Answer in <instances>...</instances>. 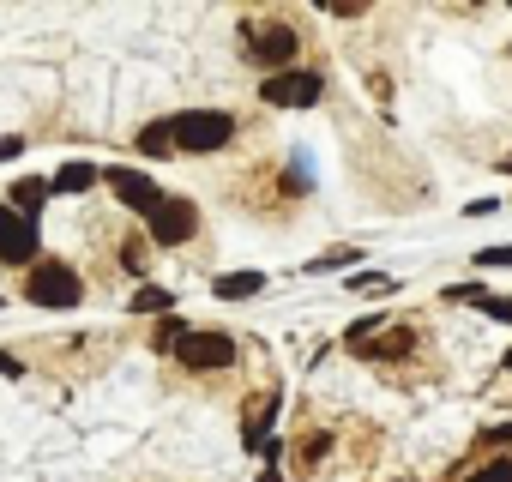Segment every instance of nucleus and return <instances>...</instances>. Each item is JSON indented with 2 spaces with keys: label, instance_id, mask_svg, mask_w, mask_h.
<instances>
[{
  "label": "nucleus",
  "instance_id": "412c9836",
  "mask_svg": "<svg viewBox=\"0 0 512 482\" xmlns=\"http://www.w3.org/2000/svg\"><path fill=\"white\" fill-rule=\"evenodd\" d=\"M446 296H452V302H476V308H482V302H488V290H482V284H452V290H446Z\"/></svg>",
  "mask_w": 512,
  "mask_h": 482
},
{
  "label": "nucleus",
  "instance_id": "f03ea898",
  "mask_svg": "<svg viewBox=\"0 0 512 482\" xmlns=\"http://www.w3.org/2000/svg\"><path fill=\"white\" fill-rule=\"evenodd\" d=\"M25 302H31V308H55V314H67V308L85 302V284H79V272H73L67 260H37L31 278H25Z\"/></svg>",
  "mask_w": 512,
  "mask_h": 482
},
{
  "label": "nucleus",
  "instance_id": "2eb2a0df",
  "mask_svg": "<svg viewBox=\"0 0 512 482\" xmlns=\"http://www.w3.org/2000/svg\"><path fill=\"white\" fill-rule=\"evenodd\" d=\"M344 290H356V296H392L398 290V278L392 272H350V284Z\"/></svg>",
  "mask_w": 512,
  "mask_h": 482
},
{
  "label": "nucleus",
  "instance_id": "423d86ee",
  "mask_svg": "<svg viewBox=\"0 0 512 482\" xmlns=\"http://www.w3.org/2000/svg\"><path fill=\"white\" fill-rule=\"evenodd\" d=\"M103 181H109V187H115V199H121L127 211H139V217H151V211L169 199L145 169H127V163H109V169H103Z\"/></svg>",
  "mask_w": 512,
  "mask_h": 482
},
{
  "label": "nucleus",
  "instance_id": "7ed1b4c3",
  "mask_svg": "<svg viewBox=\"0 0 512 482\" xmlns=\"http://www.w3.org/2000/svg\"><path fill=\"white\" fill-rule=\"evenodd\" d=\"M175 356H181V368H193V374H217V368H235V362H241V344H235L229 332H217V326H187L181 344H175Z\"/></svg>",
  "mask_w": 512,
  "mask_h": 482
},
{
  "label": "nucleus",
  "instance_id": "b1692460",
  "mask_svg": "<svg viewBox=\"0 0 512 482\" xmlns=\"http://www.w3.org/2000/svg\"><path fill=\"white\" fill-rule=\"evenodd\" d=\"M488 446H512V422H500V428H488Z\"/></svg>",
  "mask_w": 512,
  "mask_h": 482
},
{
  "label": "nucleus",
  "instance_id": "f3484780",
  "mask_svg": "<svg viewBox=\"0 0 512 482\" xmlns=\"http://www.w3.org/2000/svg\"><path fill=\"white\" fill-rule=\"evenodd\" d=\"M476 272H512V248H482L476 254Z\"/></svg>",
  "mask_w": 512,
  "mask_h": 482
},
{
  "label": "nucleus",
  "instance_id": "9b49d317",
  "mask_svg": "<svg viewBox=\"0 0 512 482\" xmlns=\"http://www.w3.org/2000/svg\"><path fill=\"white\" fill-rule=\"evenodd\" d=\"M211 290H217V302H247V296L266 290V272H223Z\"/></svg>",
  "mask_w": 512,
  "mask_h": 482
},
{
  "label": "nucleus",
  "instance_id": "a878e982",
  "mask_svg": "<svg viewBox=\"0 0 512 482\" xmlns=\"http://www.w3.org/2000/svg\"><path fill=\"white\" fill-rule=\"evenodd\" d=\"M506 374H512V350H506Z\"/></svg>",
  "mask_w": 512,
  "mask_h": 482
},
{
  "label": "nucleus",
  "instance_id": "39448f33",
  "mask_svg": "<svg viewBox=\"0 0 512 482\" xmlns=\"http://www.w3.org/2000/svg\"><path fill=\"white\" fill-rule=\"evenodd\" d=\"M260 97H266L272 109H314V103L326 97V79L308 73V67H290V73H272V79L260 85Z\"/></svg>",
  "mask_w": 512,
  "mask_h": 482
},
{
  "label": "nucleus",
  "instance_id": "dca6fc26",
  "mask_svg": "<svg viewBox=\"0 0 512 482\" xmlns=\"http://www.w3.org/2000/svg\"><path fill=\"white\" fill-rule=\"evenodd\" d=\"M356 266V248H326L320 260H308V272H350Z\"/></svg>",
  "mask_w": 512,
  "mask_h": 482
},
{
  "label": "nucleus",
  "instance_id": "6e6552de",
  "mask_svg": "<svg viewBox=\"0 0 512 482\" xmlns=\"http://www.w3.org/2000/svg\"><path fill=\"white\" fill-rule=\"evenodd\" d=\"M296 49H302V37H296L290 25H272V31H260V37H247V61H260L266 79H272V73H290V67H296Z\"/></svg>",
  "mask_w": 512,
  "mask_h": 482
},
{
  "label": "nucleus",
  "instance_id": "f8f14e48",
  "mask_svg": "<svg viewBox=\"0 0 512 482\" xmlns=\"http://www.w3.org/2000/svg\"><path fill=\"white\" fill-rule=\"evenodd\" d=\"M133 145H139L145 157H175V133H169V121H145V127L133 133Z\"/></svg>",
  "mask_w": 512,
  "mask_h": 482
},
{
  "label": "nucleus",
  "instance_id": "393cba45",
  "mask_svg": "<svg viewBox=\"0 0 512 482\" xmlns=\"http://www.w3.org/2000/svg\"><path fill=\"white\" fill-rule=\"evenodd\" d=\"M260 482H284V470H278V464H266V470H260Z\"/></svg>",
  "mask_w": 512,
  "mask_h": 482
},
{
  "label": "nucleus",
  "instance_id": "1a4fd4ad",
  "mask_svg": "<svg viewBox=\"0 0 512 482\" xmlns=\"http://www.w3.org/2000/svg\"><path fill=\"white\" fill-rule=\"evenodd\" d=\"M103 181V169L97 163H85V157H73V163H61L55 175H49V193H61V199H79V193H91Z\"/></svg>",
  "mask_w": 512,
  "mask_h": 482
},
{
  "label": "nucleus",
  "instance_id": "5701e85b",
  "mask_svg": "<svg viewBox=\"0 0 512 482\" xmlns=\"http://www.w3.org/2000/svg\"><path fill=\"white\" fill-rule=\"evenodd\" d=\"M0 374H13V380H19V374H25V362H19L13 350H0Z\"/></svg>",
  "mask_w": 512,
  "mask_h": 482
},
{
  "label": "nucleus",
  "instance_id": "6ab92c4d",
  "mask_svg": "<svg viewBox=\"0 0 512 482\" xmlns=\"http://www.w3.org/2000/svg\"><path fill=\"white\" fill-rule=\"evenodd\" d=\"M181 332H187V326H181L175 314H163V320H157V350H175V344H181Z\"/></svg>",
  "mask_w": 512,
  "mask_h": 482
},
{
  "label": "nucleus",
  "instance_id": "aec40b11",
  "mask_svg": "<svg viewBox=\"0 0 512 482\" xmlns=\"http://www.w3.org/2000/svg\"><path fill=\"white\" fill-rule=\"evenodd\" d=\"M482 314H488V320H500V326H512V296H488V302H482Z\"/></svg>",
  "mask_w": 512,
  "mask_h": 482
},
{
  "label": "nucleus",
  "instance_id": "0eeeda50",
  "mask_svg": "<svg viewBox=\"0 0 512 482\" xmlns=\"http://www.w3.org/2000/svg\"><path fill=\"white\" fill-rule=\"evenodd\" d=\"M145 229H151V241H157V248H181V241H187V235L199 229V205H193V199H175V193H169V199H163V205H157V211L145 217Z\"/></svg>",
  "mask_w": 512,
  "mask_h": 482
},
{
  "label": "nucleus",
  "instance_id": "ddd939ff",
  "mask_svg": "<svg viewBox=\"0 0 512 482\" xmlns=\"http://www.w3.org/2000/svg\"><path fill=\"white\" fill-rule=\"evenodd\" d=\"M127 308H133V314H157V320H163V314H175V296H169L163 284H139Z\"/></svg>",
  "mask_w": 512,
  "mask_h": 482
},
{
  "label": "nucleus",
  "instance_id": "20e7f679",
  "mask_svg": "<svg viewBox=\"0 0 512 482\" xmlns=\"http://www.w3.org/2000/svg\"><path fill=\"white\" fill-rule=\"evenodd\" d=\"M43 260V235H37V223L31 217H19L7 199H0V266H37Z\"/></svg>",
  "mask_w": 512,
  "mask_h": 482
},
{
  "label": "nucleus",
  "instance_id": "9d476101",
  "mask_svg": "<svg viewBox=\"0 0 512 482\" xmlns=\"http://www.w3.org/2000/svg\"><path fill=\"white\" fill-rule=\"evenodd\" d=\"M7 205H13L19 217H31V223H37V211L49 205V181H43V175H19V181H13V199H7Z\"/></svg>",
  "mask_w": 512,
  "mask_h": 482
},
{
  "label": "nucleus",
  "instance_id": "4468645a",
  "mask_svg": "<svg viewBox=\"0 0 512 482\" xmlns=\"http://www.w3.org/2000/svg\"><path fill=\"white\" fill-rule=\"evenodd\" d=\"M356 356H368V362H398V356H410V326H398V338H386V344H356Z\"/></svg>",
  "mask_w": 512,
  "mask_h": 482
},
{
  "label": "nucleus",
  "instance_id": "4be33fe9",
  "mask_svg": "<svg viewBox=\"0 0 512 482\" xmlns=\"http://www.w3.org/2000/svg\"><path fill=\"white\" fill-rule=\"evenodd\" d=\"M25 151V139H13V133H0V163H7V157H19Z\"/></svg>",
  "mask_w": 512,
  "mask_h": 482
},
{
  "label": "nucleus",
  "instance_id": "a211bd4d",
  "mask_svg": "<svg viewBox=\"0 0 512 482\" xmlns=\"http://www.w3.org/2000/svg\"><path fill=\"white\" fill-rule=\"evenodd\" d=\"M464 482H512V458H488L476 476H464Z\"/></svg>",
  "mask_w": 512,
  "mask_h": 482
},
{
  "label": "nucleus",
  "instance_id": "f257e3e1",
  "mask_svg": "<svg viewBox=\"0 0 512 482\" xmlns=\"http://www.w3.org/2000/svg\"><path fill=\"white\" fill-rule=\"evenodd\" d=\"M169 133H175V151L187 157H211L235 139V115L223 109H187V115H169Z\"/></svg>",
  "mask_w": 512,
  "mask_h": 482
}]
</instances>
